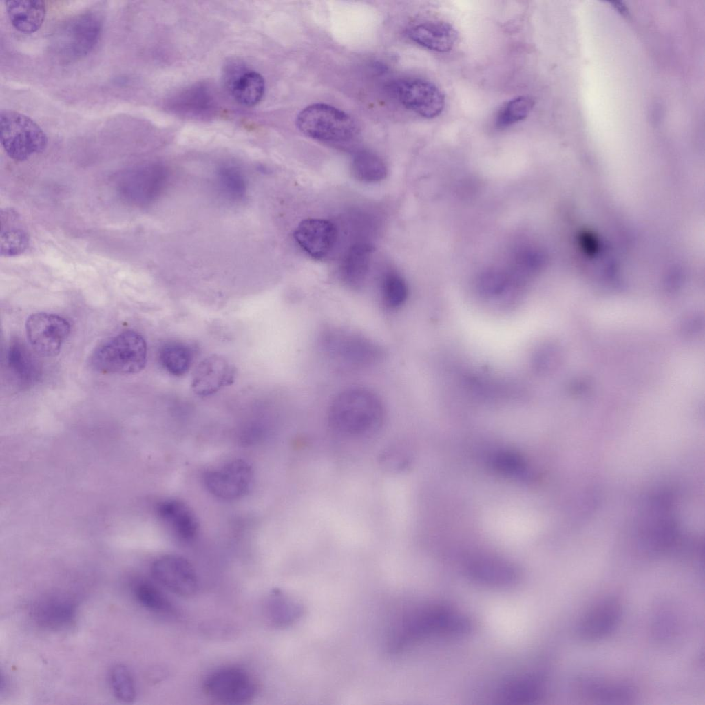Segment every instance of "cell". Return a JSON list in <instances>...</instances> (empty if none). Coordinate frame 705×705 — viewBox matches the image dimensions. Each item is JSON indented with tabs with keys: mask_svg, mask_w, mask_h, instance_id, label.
Wrapping results in <instances>:
<instances>
[{
	"mask_svg": "<svg viewBox=\"0 0 705 705\" xmlns=\"http://www.w3.org/2000/svg\"><path fill=\"white\" fill-rule=\"evenodd\" d=\"M294 238L305 253L319 260L328 257L335 247L338 232L335 224L328 220L307 218L298 224Z\"/></svg>",
	"mask_w": 705,
	"mask_h": 705,
	"instance_id": "13",
	"label": "cell"
},
{
	"mask_svg": "<svg viewBox=\"0 0 705 705\" xmlns=\"http://www.w3.org/2000/svg\"><path fill=\"white\" fill-rule=\"evenodd\" d=\"M408 35L417 44L438 52L450 51L459 39L456 29L443 21H428L411 27Z\"/></svg>",
	"mask_w": 705,
	"mask_h": 705,
	"instance_id": "17",
	"label": "cell"
},
{
	"mask_svg": "<svg viewBox=\"0 0 705 705\" xmlns=\"http://www.w3.org/2000/svg\"><path fill=\"white\" fill-rule=\"evenodd\" d=\"M7 361L9 369L20 385L28 387L39 379L40 370L38 363L20 341H14L9 346Z\"/></svg>",
	"mask_w": 705,
	"mask_h": 705,
	"instance_id": "23",
	"label": "cell"
},
{
	"mask_svg": "<svg viewBox=\"0 0 705 705\" xmlns=\"http://www.w3.org/2000/svg\"><path fill=\"white\" fill-rule=\"evenodd\" d=\"M322 341L328 355L345 366H368L377 362L383 355L378 344L350 331L328 330Z\"/></svg>",
	"mask_w": 705,
	"mask_h": 705,
	"instance_id": "6",
	"label": "cell"
},
{
	"mask_svg": "<svg viewBox=\"0 0 705 705\" xmlns=\"http://www.w3.org/2000/svg\"><path fill=\"white\" fill-rule=\"evenodd\" d=\"M112 691L118 700L124 702H133L136 696L134 677L129 669L122 664L114 665L109 675Z\"/></svg>",
	"mask_w": 705,
	"mask_h": 705,
	"instance_id": "33",
	"label": "cell"
},
{
	"mask_svg": "<svg viewBox=\"0 0 705 705\" xmlns=\"http://www.w3.org/2000/svg\"><path fill=\"white\" fill-rule=\"evenodd\" d=\"M352 172L355 178L364 182H377L383 180L388 171L384 161L372 151L361 149L352 157Z\"/></svg>",
	"mask_w": 705,
	"mask_h": 705,
	"instance_id": "27",
	"label": "cell"
},
{
	"mask_svg": "<svg viewBox=\"0 0 705 705\" xmlns=\"http://www.w3.org/2000/svg\"><path fill=\"white\" fill-rule=\"evenodd\" d=\"M471 578L492 587H507L516 583L520 578L518 570L510 564L494 560H479L468 569Z\"/></svg>",
	"mask_w": 705,
	"mask_h": 705,
	"instance_id": "22",
	"label": "cell"
},
{
	"mask_svg": "<svg viewBox=\"0 0 705 705\" xmlns=\"http://www.w3.org/2000/svg\"><path fill=\"white\" fill-rule=\"evenodd\" d=\"M5 5L11 24L20 32H35L44 21L46 8L43 1L10 0Z\"/></svg>",
	"mask_w": 705,
	"mask_h": 705,
	"instance_id": "21",
	"label": "cell"
},
{
	"mask_svg": "<svg viewBox=\"0 0 705 705\" xmlns=\"http://www.w3.org/2000/svg\"><path fill=\"white\" fill-rule=\"evenodd\" d=\"M253 479L251 464L240 459H233L206 472L204 483L214 496L227 501L238 499L249 490Z\"/></svg>",
	"mask_w": 705,
	"mask_h": 705,
	"instance_id": "9",
	"label": "cell"
},
{
	"mask_svg": "<svg viewBox=\"0 0 705 705\" xmlns=\"http://www.w3.org/2000/svg\"><path fill=\"white\" fill-rule=\"evenodd\" d=\"M133 592L138 602L147 609L158 613L173 612L169 600L152 582L140 580L134 585Z\"/></svg>",
	"mask_w": 705,
	"mask_h": 705,
	"instance_id": "30",
	"label": "cell"
},
{
	"mask_svg": "<svg viewBox=\"0 0 705 705\" xmlns=\"http://www.w3.org/2000/svg\"><path fill=\"white\" fill-rule=\"evenodd\" d=\"M544 691L543 681L528 676L512 681L501 691V699L510 704H524L538 699Z\"/></svg>",
	"mask_w": 705,
	"mask_h": 705,
	"instance_id": "28",
	"label": "cell"
},
{
	"mask_svg": "<svg viewBox=\"0 0 705 705\" xmlns=\"http://www.w3.org/2000/svg\"><path fill=\"white\" fill-rule=\"evenodd\" d=\"M622 609L614 598H604L592 606L578 624L579 637L588 642L604 638L612 633L620 621Z\"/></svg>",
	"mask_w": 705,
	"mask_h": 705,
	"instance_id": "15",
	"label": "cell"
},
{
	"mask_svg": "<svg viewBox=\"0 0 705 705\" xmlns=\"http://www.w3.org/2000/svg\"><path fill=\"white\" fill-rule=\"evenodd\" d=\"M195 356L193 347L189 344L170 340L160 348L158 359L162 367L170 375L180 377L189 370Z\"/></svg>",
	"mask_w": 705,
	"mask_h": 705,
	"instance_id": "24",
	"label": "cell"
},
{
	"mask_svg": "<svg viewBox=\"0 0 705 705\" xmlns=\"http://www.w3.org/2000/svg\"><path fill=\"white\" fill-rule=\"evenodd\" d=\"M264 90L263 77L254 71L241 74L231 85V93L235 101L247 107L257 105L262 100Z\"/></svg>",
	"mask_w": 705,
	"mask_h": 705,
	"instance_id": "29",
	"label": "cell"
},
{
	"mask_svg": "<svg viewBox=\"0 0 705 705\" xmlns=\"http://www.w3.org/2000/svg\"><path fill=\"white\" fill-rule=\"evenodd\" d=\"M102 32L101 17L92 11L80 13L64 22L52 38V49L63 61H72L89 54Z\"/></svg>",
	"mask_w": 705,
	"mask_h": 705,
	"instance_id": "5",
	"label": "cell"
},
{
	"mask_svg": "<svg viewBox=\"0 0 705 705\" xmlns=\"http://www.w3.org/2000/svg\"><path fill=\"white\" fill-rule=\"evenodd\" d=\"M390 89L403 106L423 118L437 117L444 109V94L430 81L416 78L399 79L393 82Z\"/></svg>",
	"mask_w": 705,
	"mask_h": 705,
	"instance_id": "7",
	"label": "cell"
},
{
	"mask_svg": "<svg viewBox=\"0 0 705 705\" xmlns=\"http://www.w3.org/2000/svg\"><path fill=\"white\" fill-rule=\"evenodd\" d=\"M223 179L225 180L226 185L232 189H234L236 193H239L243 190L242 179L235 171H226L225 173H223Z\"/></svg>",
	"mask_w": 705,
	"mask_h": 705,
	"instance_id": "35",
	"label": "cell"
},
{
	"mask_svg": "<svg viewBox=\"0 0 705 705\" xmlns=\"http://www.w3.org/2000/svg\"><path fill=\"white\" fill-rule=\"evenodd\" d=\"M0 140L7 155L17 162L42 153L48 145L45 133L34 120L11 109L0 112Z\"/></svg>",
	"mask_w": 705,
	"mask_h": 705,
	"instance_id": "4",
	"label": "cell"
},
{
	"mask_svg": "<svg viewBox=\"0 0 705 705\" xmlns=\"http://www.w3.org/2000/svg\"><path fill=\"white\" fill-rule=\"evenodd\" d=\"M76 605L70 598L52 595L44 597L33 606L32 614L39 626L59 630L70 626L76 618Z\"/></svg>",
	"mask_w": 705,
	"mask_h": 705,
	"instance_id": "16",
	"label": "cell"
},
{
	"mask_svg": "<svg viewBox=\"0 0 705 705\" xmlns=\"http://www.w3.org/2000/svg\"><path fill=\"white\" fill-rule=\"evenodd\" d=\"M381 298L384 305L395 308L404 303L408 296V286L405 280L398 273L386 272L381 282Z\"/></svg>",
	"mask_w": 705,
	"mask_h": 705,
	"instance_id": "32",
	"label": "cell"
},
{
	"mask_svg": "<svg viewBox=\"0 0 705 705\" xmlns=\"http://www.w3.org/2000/svg\"><path fill=\"white\" fill-rule=\"evenodd\" d=\"M403 454L399 445L392 446L382 454V463L389 470H399L404 465L406 459Z\"/></svg>",
	"mask_w": 705,
	"mask_h": 705,
	"instance_id": "34",
	"label": "cell"
},
{
	"mask_svg": "<svg viewBox=\"0 0 705 705\" xmlns=\"http://www.w3.org/2000/svg\"><path fill=\"white\" fill-rule=\"evenodd\" d=\"M384 418V407L379 397L367 388L358 387L337 394L328 414L334 431L357 439L373 436L382 427Z\"/></svg>",
	"mask_w": 705,
	"mask_h": 705,
	"instance_id": "1",
	"label": "cell"
},
{
	"mask_svg": "<svg viewBox=\"0 0 705 705\" xmlns=\"http://www.w3.org/2000/svg\"><path fill=\"white\" fill-rule=\"evenodd\" d=\"M154 579L176 596L189 598L198 589V580L192 565L186 558L173 554L162 556L151 566Z\"/></svg>",
	"mask_w": 705,
	"mask_h": 705,
	"instance_id": "12",
	"label": "cell"
},
{
	"mask_svg": "<svg viewBox=\"0 0 705 705\" xmlns=\"http://www.w3.org/2000/svg\"><path fill=\"white\" fill-rule=\"evenodd\" d=\"M236 375L234 365L219 355H211L197 366L191 388L198 396H209L232 384Z\"/></svg>",
	"mask_w": 705,
	"mask_h": 705,
	"instance_id": "14",
	"label": "cell"
},
{
	"mask_svg": "<svg viewBox=\"0 0 705 705\" xmlns=\"http://www.w3.org/2000/svg\"><path fill=\"white\" fill-rule=\"evenodd\" d=\"M157 512L160 519L173 534L183 541H191L196 536L198 524L192 511L182 502L169 499L160 503Z\"/></svg>",
	"mask_w": 705,
	"mask_h": 705,
	"instance_id": "19",
	"label": "cell"
},
{
	"mask_svg": "<svg viewBox=\"0 0 705 705\" xmlns=\"http://www.w3.org/2000/svg\"><path fill=\"white\" fill-rule=\"evenodd\" d=\"M642 513V538L653 551L669 548L675 536V522L670 499L664 496L648 502Z\"/></svg>",
	"mask_w": 705,
	"mask_h": 705,
	"instance_id": "11",
	"label": "cell"
},
{
	"mask_svg": "<svg viewBox=\"0 0 705 705\" xmlns=\"http://www.w3.org/2000/svg\"><path fill=\"white\" fill-rule=\"evenodd\" d=\"M30 245V235L19 213L12 208L1 211L0 255L14 257L23 253Z\"/></svg>",
	"mask_w": 705,
	"mask_h": 705,
	"instance_id": "18",
	"label": "cell"
},
{
	"mask_svg": "<svg viewBox=\"0 0 705 705\" xmlns=\"http://www.w3.org/2000/svg\"><path fill=\"white\" fill-rule=\"evenodd\" d=\"M67 319L54 313L39 312L32 314L25 322L28 340L32 348L43 357H54L70 334Z\"/></svg>",
	"mask_w": 705,
	"mask_h": 705,
	"instance_id": "10",
	"label": "cell"
},
{
	"mask_svg": "<svg viewBox=\"0 0 705 705\" xmlns=\"http://www.w3.org/2000/svg\"><path fill=\"white\" fill-rule=\"evenodd\" d=\"M264 611L273 626L282 627L291 624L298 616V606L282 591L273 590L266 597Z\"/></svg>",
	"mask_w": 705,
	"mask_h": 705,
	"instance_id": "26",
	"label": "cell"
},
{
	"mask_svg": "<svg viewBox=\"0 0 705 705\" xmlns=\"http://www.w3.org/2000/svg\"><path fill=\"white\" fill-rule=\"evenodd\" d=\"M204 690L212 699L227 704H244L256 693V686L251 675L238 666H226L208 675Z\"/></svg>",
	"mask_w": 705,
	"mask_h": 705,
	"instance_id": "8",
	"label": "cell"
},
{
	"mask_svg": "<svg viewBox=\"0 0 705 705\" xmlns=\"http://www.w3.org/2000/svg\"><path fill=\"white\" fill-rule=\"evenodd\" d=\"M578 689L589 699L604 702H622L632 699L633 689L625 684L602 682L597 680H580Z\"/></svg>",
	"mask_w": 705,
	"mask_h": 705,
	"instance_id": "25",
	"label": "cell"
},
{
	"mask_svg": "<svg viewBox=\"0 0 705 705\" xmlns=\"http://www.w3.org/2000/svg\"><path fill=\"white\" fill-rule=\"evenodd\" d=\"M296 125L306 136L327 143H350L358 134L357 124L349 114L326 103H314L302 109Z\"/></svg>",
	"mask_w": 705,
	"mask_h": 705,
	"instance_id": "3",
	"label": "cell"
},
{
	"mask_svg": "<svg viewBox=\"0 0 705 705\" xmlns=\"http://www.w3.org/2000/svg\"><path fill=\"white\" fill-rule=\"evenodd\" d=\"M147 362V344L136 331L125 330L98 345L90 357L92 368L105 374H135Z\"/></svg>",
	"mask_w": 705,
	"mask_h": 705,
	"instance_id": "2",
	"label": "cell"
},
{
	"mask_svg": "<svg viewBox=\"0 0 705 705\" xmlns=\"http://www.w3.org/2000/svg\"><path fill=\"white\" fill-rule=\"evenodd\" d=\"M374 246L370 242H354L344 253L339 266L341 280L348 286H361L369 271Z\"/></svg>",
	"mask_w": 705,
	"mask_h": 705,
	"instance_id": "20",
	"label": "cell"
},
{
	"mask_svg": "<svg viewBox=\"0 0 705 705\" xmlns=\"http://www.w3.org/2000/svg\"><path fill=\"white\" fill-rule=\"evenodd\" d=\"M534 104V101L527 96H520L507 101L496 114V126L498 129H504L525 119L532 111Z\"/></svg>",
	"mask_w": 705,
	"mask_h": 705,
	"instance_id": "31",
	"label": "cell"
}]
</instances>
